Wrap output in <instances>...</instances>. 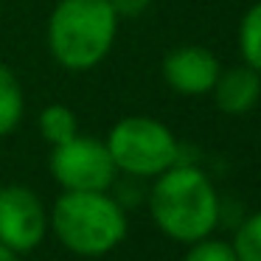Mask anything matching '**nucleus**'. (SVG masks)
Instances as JSON below:
<instances>
[{"label": "nucleus", "instance_id": "obj_1", "mask_svg": "<svg viewBox=\"0 0 261 261\" xmlns=\"http://www.w3.org/2000/svg\"><path fill=\"white\" fill-rule=\"evenodd\" d=\"M149 216L171 242L191 244L216 233L222 222V199L208 171L180 160L152 177Z\"/></svg>", "mask_w": 261, "mask_h": 261}, {"label": "nucleus", "instance_id": "obj_2", "mask_svg": "<svg viewBox=\"0 0 261 261\" xmlns=\"http://www.w3.org/2000/svg\"><path fill=\"white\" fill-rule=\"evenodd\" d=\"M48 227L73 255L101 258L124 244L129 219L110 191H62L48 214Z\"/></svg>", "mask_w": 261, "mask_h": 261}, {"label": "nucleus", "instance_id": "obj_3", "mask_svg": "<svg viewBox=\"0 0 261 261\" xmlns=\"http://www.w3.org/2000/svg\"><path fill=\"white\" fill-rule=\"evenodd\" d=\"M118 20L107 0H59L48 17V51L65 70H93L113 51Z\"/></svg>", "mask_w": 261, "mask_h": 261}, {"label": "nucleus", "instance_id": "obj_4", "mask_svg": "<svg viewBox=\"0 0 261 261\" xmlns=\"http://www.w3.org/2000/svg\"><path fill=\"white\" fill-rule=\"evenodd\" d=\"M104 143L115 169L138 180H152L174 163H180L182 158V146L174 132L152 115L121 118L118 124L110 126Z\"/></svg>", "mask_w": 261, "mask_h": 261}, {"label": "nucleus", "instance_id": "obj_5", "mask_svg": "<svg viewBox=\"0 0 261 261\" xmlns=\"http://www.w3.org/2000/svg\"><path fill=\"white\" fill-rule=\"evenodd\" d=\"M48 169L62 191H110L118 177L107 143L82 132L59 146H51Z\"/></svg>", "mask_w": 261, "mask_h": 261}, {"label": "nucleus", "instance_id": "obj_6", "mask_svg": "<svg viewBox=\"0 0 261 261\" xmlns=\"http://www.w3.org/2000/svg\"><path fill=\"white\" fill-rule=\"evenodd\" d=\"M48 236V208L29 186H0V242L17 255L37 250Z\"/></svg>", "mask_w": 261, "mask_h": 261}, {"label": "nucleus", "instance_id": "obj_7", "mask_svg": "<svg viewBox=\"0 0 261 261\" xmlns=\"http://www.w3.org/2000/svg\"><path fill=\"white\" fill-rule=\"evenodd\" d=\"M222 62L205 45H180L166 54L163 79L180 96H208Z\"/></svg>", "mask_w": 261, "mask_h": 261}, {"label": "nucleus", "instance_id": "obj_8", "mask_svg": "<svg viewBox=\"0 0 261 261\" xmlns=\"http://www.w3.org/2000/svg\"><path fill=\"white\" fill-rule=\"evenodd\" d=\"M214 104L225 115H247L261 98V73H255L247 65L222 68L211 87Z\"/></svg>", "mask_w": 261, "mask_h": 261}, {"label": "nucleus", "instance_id": "obj_9", "mask_svg": "<svg viewBox=\"0 0 261 261\" xmlns=\"http://www.w3.org/2000/svg\"><path fill=\"white\" fill-rule=\"evenodd\" d=\"M25 115L23 85L9 65L0 62V138L12 135Z\"/></svg>", "mask_w": 261, "mask_h": 261}, {"label": "nucleus", "instance_id": "obj_10", "mask_svg": "<svg viewBox=\"0 0 261 261\" xmlns=\"http://www.w3.org/2000/svg\"><path fill=\"white\" fill-rule=\"evenodd\" d=\"M37 126H40V135L48 146H59L73 135H79V121L68 104H48L37 118Z\"/></svg>", "mask_w": 261, "mask_h": 261}, {"label": "nucleus", "instance_id": "obj_11", "mask_svg": "<svg viewBox=\"0 0 261 261\" xmlns=\"http://www.w3.org/2000/svg\"><path fill=\"white\" fill-rule=\"evenodd\" d=\"M239 54L247 68L261 73V0H255L253 6L242 14L239 23Z\"/></svg>", "mask_w": 261, "mask_h": 261}, {"label": "nucleus", "instance_id": "obj_12", "mask_svg": "<svg viewBox=\"0 0 261 261\" xmlns=\"http://www.w3.org/2000/svg\"><path fill=\"white\" fill-rule=\"evenodd\" d=\"M230 244L236 250L239 261H261V208L236 227Z\"/></svg>", "mask_w": 261, "mask_h": 261}, {"label": "nucleus", "instance_id": "obj_13", "mask_svg": "<svg viewBox=\"0 0 261 261\" xmlns=\"http://www.w3.org/2000/svg\"><path fill=\"white\" fill-rule=\"evenodd\" d=\"M180 261H239L236 250L230 242H222V239L205 236L199 242H191Z\"/></svg>", "mask_w": 261, "mask_h": 261}, {"label": "nucleus", "instance_id": "obj_14", "mask_svg": "<svg viewBox=\"0 0 261 261\" xmlns=\"http://www.w3.org/2000/svg\"><path fill=\"white\" fill-rule=\"evenodd\" d=\"M107 3L113 6V12L118 17H141L152 6V0H107Z\"/></svg>", "mask_w": 261, "mask_h": 261}, {"label": "nucleus", "instance_id": "obj_15", "mask_svg": "<svg viewBox=\"0 0 261 261\" xmlns=\"http://www.w3.org/2000/svg\"><path fill=\"white\" fill-rule=\"evenodd\" d=\"M0 261H20V255L14 253V250H9L6 244L0 242Z\"/></svg>", "mask_w": 261, "mask_h": 261}]
</instances>
